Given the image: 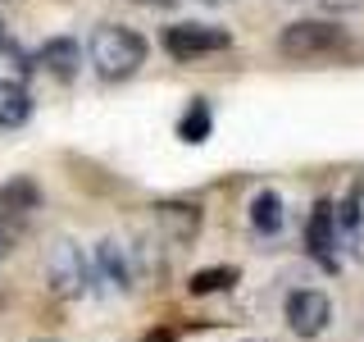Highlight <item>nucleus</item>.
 <instances>
[{"mask_svg": "<svg viewBox=\"0 0 364 342\" xmlns=\"http://www.w3.org/2000/svg\"><path fill=\"white\" fill-rule=\"evenodd\" d=\"M91 68H96V78H105V83H123V78H132L136 68L146 64V37L132 28H123V23H100L96 32H91Z\"/></svg>", "mask_w": 364, "mask_h": 342, "instance_id": "obj_1", "label": "nucleus"}, {"mask_svg": "<svg viewBox=\"0 0 364 342\" xmlns=\"http://www.w3.org/2000/svg\"><path fill=\"white\" fill-rule=\"evenodd\" d=\"M278 51L287 60H346V55H360V46L337 28V23L323 19H296L282 28Z\"/></svg>", "mask_w": 364, "mask_h": 342, "instance_id": "obj_2", "label": "nucleus"}, {"mask_svg": "<svg viewBox=\"0 0 364 342\" xmlns=\"http://www.w3.org/2000/svg\"><path fill=\"white\" fill-rule=\"evenodd\" d=\"M46 288L60 301H73V296H82L91 288V265L73 237H55L50 251H46Z\"/></svg>", "mask_w": 364, "mask_h": 342, "instance_id": "obj_3", "label": "nucleus"}, {"mask_svg": "<svg viewBox=\"0 0 364 342\" xmlns=\"http://www.w3.org/2000/svg\"><path fill=\"white\" fill-rule=\"evenodd\" d=\"M282 315H287V328L296 338H318L333 324V301L318 288H296L287 296V306H282Z\"/></svg>", "mask_w": 364, "mask_h": 342, "instance_id": "obj_4", "label": "nucleus"}, {"mask_svg": "<svg viewBox=\"0 0 364 342\" xmlns=\"http://www.w3.org/2000/svg\"><path fill=\"white\" fill-rule=\"evenodd\" d=\"M91 265V288H109V292H132V256L128 247H119L114 237H100L96 251L87 256Z\"/></svg>", "mask_w": 364, "mask_h": 342, "instance_id": "obj_5", "label": "nucleus"}, {"mask_svg": "<svg viewBox=\"0 0 364 342\" xmlns=\"http://www.w3.org/2000/svg\"><path fill=\"white\" fill-rule=\"evenodd\" d=\"M232 37L223 28H205V23H173L164 28V51L173 60H196V55H214V51H228Z\"/></svg>", "mask_w": 364, "mask_h": 342, "instance_id": "obj_6", "label": "nucleus"}, {"mask_svg": "<svg viewBox=\"0 0 364 342\" xmlns=\"http://www.w3.org/2000/svg\"><path fill=\"white\" fill-rule=\"evenodd\" d=\"M305 242H310V256L323 269H337V205L333 201H314L310 219H305Z\"/></svg>", "mask_w": 364, "mask_h": 342, "instance_id": "obj_7", "label": "nucleus"}, {"mask_svg": "<svg viewBox=\"0 0 364 342\" xmlns=\"http://www.w3.org/2000/svg\"><path fill=\"white\" fill-rule=\"evenodd\" d=\"M155 219H159L164 242L191 247V242H196V233H200V205L196 201H159L155 205Z\"/></svg>", "mask_w": 364, "mask_h": 342, "instance_id": "obj_8", "label": "nucleus"}, {"mask_svg": "<svg viewBox=\"0 0 364 342\" xmlns=\"http://www.w3.org/2000/svg\"><path fill=\"white\" fill-rule=\"evenodd\" d=\"M337 237L346 242V251H355L364 260V187L346 192L337 205Z\"/></svg>", "mask_w": 364, "mask_h": 342, "instance_id": "obj_9", "label": "nucleus"}, {"mask_svg": "<svg viewBox=\"0 0 364 342\" xmlns=\"http://www.w3.org/2000/svg\"><path fill=\"white\" fill-rule=\"evenodd\" d=\"M37 64L41 68H50L60 83H73L77 78V68H82V51H77V41L73 37H50L37 51Z\"/></svg>", "mask_w": 364, "mask_h": 342, "instance_id": "obj_10", "label": "nucleus"}, {"mask_svg": "<svg viewBox=\"0 0 364 342\" xmlns=\"http://www.w3.org/2000/svg\"><path fill=\"white\" fill-rule=\"evenodd\" d=\"M282 224H287V205H282V197L273 187L255 192V197H250V228H255L259 237H273V233H282Z\"/></svg>", "mask_w": 364, "mask_h": 342, "instance_id": "obj_11", "label": "nucleus"}, {"mask_svg": "<svg viewBox=\"0 0 364 342\" xmlns=\"http://www.w3.org/2000/svg\"><path fill=\"white\" fill-rule=\"evenodd\" d=\"M41 205V187L32 178H9L0 182V214H28Z\"/></svg>", "mask_w": 364, "mask_h": 342, "instance_id": "obj_12", "label": "nucleus"}, {"mask_svg": "<svg viewBox=\"0 0 364 342\" xmlns=\"http://www.w3.org/2000/svg\"><path fill=\"white\" fill-rule=\"evenodd\" d=\"M32 119V96L23 83H0V128H23Z\"/></svg>", "mask_w": 364, "mask_h": 342, "instance_id": "obj_13", "label": "nucleus"}, {"mask_svg": "<svg viewBox=\"0 0 364 342\" xmlns=\"http://www.w3.org/2000/svg\"><path fill=\"white\" fill-rule=\"evenodd\" d=\"M210 128H214V110H210V100H205V96H196V100L187 105V114L178 119V137L196 146V142H205V137H210Z\"/></svg>", "mask_w": 364, "mask_h": 342, "instance_id": "obj_14", "label": "nucleus"}, {"mask_svg": "<svg viewBox=\"0 0 364 342\" xmlns=\"http://www.w3.org/2000/svg\"><path fill=\"white\" fill-rule=\"evenodd\" d=\"M232 283H242V274L232 265H214V269H196L187 279V292L191 296H214V292H228Z\"/></svg>", "mask_w": 364, "mask_h": 342, "instance_id": "obj_15", "label": "nucleus"}, {"mask_svg": "<svg viewBox=\"0 0 364 342\" xmlns=\"http://www.w3.org/2000/svg\"><path fill=\"white\" fill-rule=\"evenodd\" d=\"M14 247H18V233L9 224H0V260L5 256H14Z\"/></svg>", "mask_w": 364, "mask_h": 342, "instance_id": "obj_16", "label": "nucleus"}, {"mask_svg": "<svg viewBox=\"0 0 364 342\" xmlns=\"http://www.w3.org/2000/svg\"><path fill=\"white\" fill-rule=\"evenodd\" d=\"M328 9H355V5H364V0H323Z\"/></svg>", "mask_w": 364, "mask_h": 342, "instance_id": "obj_17", "label": "nucleus"}, {"mask_svg": "<svg viewBox=\"0 0 364 342\" xmlns=\"http://www.w3.org/2000/svg\"><path fill=\"white\" fill-rule=\"evenodd\" d=\"M146 342H173V338H168L164 328H151V333H146Z\"/></svg>", "mask_w": 364, "mask_h": 342, "instance_id": "obj_18", "label": "nucleus"}, {"mask_svg": "<svg viewBox=\"0 0 364 342\" xmlns=\"http://www.w3.org/2000/svg\"><path fill=\"white\" fill-rule=\"evenodd\" d=\"M5 46H9V37H5V23H0V51H5Z\"/></svg>", "mask_w": 364, "mask_h": 342, "instance_id": "obj_19", "label": "nucleus"}, {"mask_svg": "<svg viewBox=\"0 0 364 342\" xmlns=\"http://www.w3.org/2000/svg\"><path fill=\"white\" fill-rule=\"evenodd\" d=\"M141 5H168V0H141Z\"/></svg>", "mask_w": 364, "mask_h": 342, "instance_id": "obj_20", "label": "nucleus"}, {"mask_svg": "<svg viewBox=\"0 0 364 342\" xmlns=\"http://www.w3.org/2000/svg\"><path fill=\"white\" fill-rule=\"evenodd\" d=\"M200 5H228V0H200Z\"/></svg>", "mask_w": 364, "mask_h": 342, "instance_id": "obj_21", "label": "nucleus"}, {"mask_svg": "<svg viewBox=\"0 0 364 342\" xmlns=\"http://www.w3.org/2000/svg\"><path fill=\"white\" fill-rule=\"evenodd\" d=\"M246 342H264V338H246Z\"/></svg>", "mask_w": 364, "mask_h": 342, "instance_id": "obj_22", "label": "nucleus"}]
</instances>
